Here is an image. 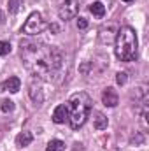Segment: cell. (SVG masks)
Masks as SVG:
<instances>
[{"mask_svg": "<svg viewBox=\"0 0 149 151\" xmlns=\"http://www.w3.org/2000/svg\"><path fill=\"white\" fill-rule=\"evenodd\" d=\"M46 28H47V23L42 19V14L40 12H32L28 16V19L25 21V25H23V34H27V35H39Z\"/></svg>", "mask_w": 149, "mask_h": 151, "instance_id": "4", "label": "cell"}, {"mask_svg": "<svg viewBox=\"0 0 149 151\" xmlns=\"http://www.w3.org/2000/svg\"><path fill=\"white\" fill-rule=\"evenodd\" d=\"M90 12H91L93 16H97V18H104V14H105V5H104L102 2H93V4L90 5Z\"/></svg>", "mask_w": 149, "mask_h": 151, "instance_id": "12", "label": "cell"}, {"mask_svg": "<svg viewBox=\"0 0 149 151\" xmlns=\"http://www.w3.org/2000/svg\"><path fill=\"white\" fill-rule=\"evenodd\" d=\"M77 11H79V2L77 0H63L58 7V16H60V19L69 21V19L77 16Z\"/></svg>", "mask_w": 149, "mask_h": 151, "instance_id": "5", "label": "cell"}, {"mask_svg": "<svg viewBox=\"0 0 149 151\" xmlns=\"http://www.w3.org/2000/svg\"><path fill=\"white\" fill-rule=\"evenodd\" d=\"M11 53V44L7 40H0V56H5Z\"/></svg>", "mask_w": 149, "mask_h": 151, "instance_id": "15", "label": "cell"}, {"mask_svg": "<svg viewBox=\"0 0 149 151\" xmlns=\"http://www.w3.org/2000/svg\"><path fill=\"white\" fill-rule=\"evenodd\" d=\"M77 28H79V30H86V28H88V21H86L84 18H79V19H77Z\"/></svg>", "mask_w": 149, "mask_h": 151, "instance_id": "18", "label": "cell"}, {"mask_svg": "<svg viewBox=\"0 0 149 151\" xmlns=\"http://www.w3.org/2000/svg\"><path fill=\"white\" fill-rule=\"evenodd\" d=\"M21 60L27 67V70L37 79L51 81L60 72L63 58L62 53L56 47H49L40 42L32 40H21Z\"/></svg>", "mask_w": 149, "mask_h": 151, "instance_id": "1", "label": "cell"}, {"mask_svg": "<svg viewBox=\"0 0 149 151\" xmlns=\"http://www.w3.org/2000/svg\"><path fill=\"white\" fill-rule=\"evenodd\" d=\"M18 7H19V0H9V12L11 14H16Z\"/></svg>", "mask_w": 149, "mask_h": 151, "instance_id": "16", "label": "cell"}, {"mask_svg": "<svg viewBox=\"0 0 149 151\" xmlns=\"http://www.w3.org/2000/svg\"><path fill=\"white\" fill-rule=\"evenodd\" d=\"M0 109H2V113H12L14 111V102L12 100H9V99H5V100H2L0 102Z\"/></svg>", "mask_w": 149, "mask_h": 151, "instance_id": "14", "label": "cell"}, {"mask_svg": "<svg viewBox=\"0 0 149 151\" xmlns=\"http://www.w3.org/2000/svg\"><path fill=\"white\" fill-rule=\"evenodd\" d=\"M123 2H126V4H130V2H133V0H123Z\"/></svg>", "mask_w": 149, "mask_h": 151, "instance_id": "20", "label": "cell"}, {"mask_svg": "<svg viewBox=\"0 0 149 151\" xmlns=\"http://www.w3.org/2000/svg\"><path fill=\"white\" fill-rule=\"evenodd\" d=\"M28 93H30V99H32V102H34L35 106H40V104L44 102V93H42V88H40L39 81H37V83H35V81H32Z\"/></svg>", "mask_w": 149, "mask_h": 151, "instance_id": "7", "label": "cell"}, {"mask_svg": "<svg viewBox=\"0 0 149 151\" xmlns=\"http://www.w3.org/2000/svg\"><path fill=\"white\" fill-rule=\"evenodd\" d=\"M116 83H117V84H125V83H126V74H125V72H117V74H116Z\"/></svg>", "mask_w": 149, "mask_h": 151, "instance_id": "17", "label": "cell"}, {"mask_svg": "<svg viewBox=\"0 0 149 151\" xmlns=\"http://www.w3.org/2000/svg\"><path fill=\"white\" fill-rule=\"evenodd\" d=\"M0 23H4V14L0 12Z\"/></svg>", "mask_w": 149, "mask_h": 151, "instance_id": "19", "label": "cell"}, {"mask_svg": "<svg viewBox=\"0 0 149 151\" xmlns=\"http://www.w3.org/2000/svg\"><path fill=\"white\" fill-rule=\"evenodd\" d=\"M53 121L56 125H62L65 121H69V109H67V104H60L54 113H53Z\"/></svg>", "mask_w": 149, "mask_h": 151, "instance_id": "9", "label": "cell"}, {"mask_svg": "<svg viewBox=\"0 0 149 151\" xmlns=\"http://www.w3.org/2000/svg\"><path fill=\"white\" fill-rule=\"evenodd\" d=\"M32 141H34V135H32L30 132H21V134H18V137H16V146H18V148H27V146L32 144Z\"/></svg>", "mask_w": 149, "mask_h": 151, "instance_id": "10", "label": "cell"}, {"mask_svg": "<svg viewBox=\"0 0 149 151\" xmlns=\"http://www.w3.org/2000/svg\"><path fill=\"white\" fill-rule=\"evenodd\" d=\"M19 88H21V81L18 79V77H9V79H5L4 83H0V91H11V93H16V91H19Z\"/></svg>", "mask_w": 149, "mask_h": 151, "instance_id": "8", "label": "cell"}, {"mask_svg": "<svg viewBox=\"0 0 149 151\" xmlns=\"http://www.w3.org/2000/svg\"><path fill=\"white\" fill-rule=\"evenodd\" d=\"M65 150V142L60 141V139H53L47 146H46V151H63Z\"/></svg>", "mask_w": 149, "mask_h": 151, "instance_id": "13", "label": "cell"}, {"mask_svg": "<svg viewBox=\"0 0 149 151\" xmlns=\"http://www.w3.org/2000/svg\"><path fill=\"white\" fill-rule=\"evenodd\" d=\"M102 102H104V106H107V107H116V106H117L119 97H117V93H116L114 88H105V90H104V93H102Z\"/></svg>", "mask_w": 149, "mask_h": 151, "instance_id": "6", "label": "cell"}, {"mask_svg": "<svg viewBox=\"0 0 149 151\" xmlns=\"http://www.w3.org/2000/svg\"><path fill=\"white\" fill-rule=\"evenodd\" d=\"M67 109H69V123H70V127L74 130L81 128L86 123L88 114L91 111V99H90V95L86 91H77V93H74L69 99Z\"/></svg>", "mask_w": 149, "mask_h": 151, "instance_id": "3", "label": "cell"}, {"mask_svg": "<svg viewBox=\"0 0 149 151\" xmlns=\"http://www.w3.org/2000/svg\"><path fill=\"white\" fill-rule=\"evenodd\" d=\"M137 47H139V40H137L135 30L132 27H121L114 39V51H116L117 60H121V62L135 60Z\"/></svg>", "mask_w": 149, "mask_h": 151, "instance_id": "2", "label": "cell"}, {"mask_svg": "<svg viewBox=\"0 0 149 151\" xmlns=\"http://www.w3.org/2000/svg\"><path fill=\"white\" fill-rule=\"evenodd\" d=\"M93 125H95L97 130H105L107 125H109V121H107V118H105L104 114L97 111V113H95V118H93Z\"/></svg>", "mask_w": 149, "mask_h": 151, "instance_id": "11", "label": "cell"}]
</instances>
